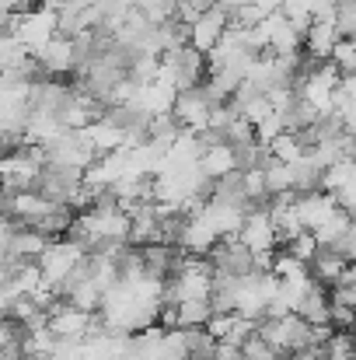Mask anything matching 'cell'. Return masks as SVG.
<instances>
[{"instance_id":"obj_1","label":"cell","mask_w":356,"mask_h":360,"mask_svg":"<svg viewBox=\"0 0 356 360\" xmlns=\"http://www.w3.org/2000/svg\"><path fill=\"white\" fill-rule=\"evenodd\" d=\"M88 259V248L81 245L77 238H63V235H56V238L46 241V248L39 252V259H35V266H39V273H42V283L46 287H60L63 280H67V273L70 269H77L81 262Z\"/></svg>"},{"instance_id":"obj_2","label":"cell","mask_w":356,"mask_h":360,"mask_svg":"<svg viewBox=\"0 0 356 360\" xmlns=\"http://www.w3.org/2000/svg\"><path fill=\"white\" fill-rule=\"evenodd\" d=\"M157 77L171 81L175 91H185V88H196L203 84L206 77V56L199 49H192L189 42L178 46V49H168L157 56Z\"/></svg>"},{"instance_id":"obj_3","label":"cell","mask_w":356,"mask_h":360,"mask_svg":"<svg viewBox=\"0 0 356 360\" xmlns=\"http://www.w3.org/2000/svg\"><path fill=\"white\" fill-rule=\"evenodd\" d=\"M7 28L25 46V53L32 56V53H39L56 35V11H49V7H28V11L7 14Z\"/></svg>"},{"instance_id":"obj_4","label":"cell","mask_w":356,"mask_h":360,"mask_svg":"<svg viewBox=\"0 0 356 360\" xmlns=\"http://www.w3.org/2000/svg\"><path fill=\"white\" fill-rule=\"evenodd\" d=\"M235 238L241 241L251 255H269V252H276L279 235H276V224H272L265 203L244 210V217H241V224H237V231H235Z\"/></svg>"},{"instance_id":"obj_5","label":"cell","mask_w":356,"mask_h":360,"mask_svg":"<svg viewBox=\"0 0 356 360\" xmlns=\"http://www.w3.org/2000/svg\"><path fill=\"white\" fill-rule=\"evenodd\" d=\"M210 109H213V98L203 91V84H196V88H185V91L175 95L171 120L178 122L182 129H189V133H203L206 120H210Z\"/></svg>"},{"instance_id":"obj_6","label":"cell","mask_w":356,"mask_h":360,"mask_svg":"<svg viewBox=\"0 0 356 360\" xmlns=\"http://www.w3.org/2000/svg\"><path fill=\"white\" fill-rule=\"evenodd\" d=\"M32 60L39 63V70H42V77H60V74H74L77 67H81V60H77V42L70 39V35H53L39 53H32Z\"/></svg>"},{"instance_id":"obj_7","label":"cell","mask_w":356,"mask_h":360,"mask_svg":"<svg viewBox=\"0 0 356 360\" xmlns=\"http://www.w3.org/2000/svg\"><path fill=\"white\" fill-rule=\"evenodd\" d=\"M231 25V14L220 7V4H210L192 25H185V42L192 46V49H199L203 56L217 46V39L224 35V28Z\"/></svg>"},{"instance_id":"obj_8","label":"cell","mask_w":356,"mask_h":360,"mask_svg":"<svg viewBox=\"0 0 356 360\" xmlns=\"http://www.w3.org/2000/svg\"><path fill=\"white\" fill-rule=\"evenodd\" d=\"M81 136H84V143L95 150V154H109V150H116L122 147V136H126V129H122V122L105 109L98 120H91L88 126H81Z\"/></svg>"},{"instance_id":"obj_9","label":"cell","mask_w":356,"mask_h":360,"mask_svg":"<svg viewBox=\"0 0 356 360\" xmlns=\"http://www.w3.org/2000/svg\"><path fill=\"white\" fill-rule=\"evenodd\" d=\"M199 172L213 182V179H220V175H228V172H235L237 161H235V147L228 143V140H217V143H206L203 147V154H199Z\"/></svg>"},{"instance_id":"obj_10","label":"cell","mask_w":356,"mask_h":360,"mask_svg":"<svg viewBox=\"0 0 356 360\" xmlns=\"http://www.w3.org/2000/svg\"><path fill=\"white\" fill-rule=\"evenodd\" d=\"M353 182H356L353 158H339V161L325 165V168H322V175H318V189H322V193H336V189L353 186Z\"/></svg>"},{"instance_id":"obj_11","label":"cell","mask_w":356,"mask_h":360,"mask_svg":"<svg viewBox=\"0 0 356 360\" xmlns=\"http://www.w3.org/2000/svg\"><path fill=\"white\" fill-rule=\"evenodd\" d=\"M350 228H353V214H346V210L336 207V210H332V214H329L311 235H315V241H318V248H329L332 241L339 238V235H346Z\"/></svg>"},{"instance_id":"obj_12","label":"cell","mask_w":356,"mask_h":360,"mask_svg":"<svg viewBox=\"0 0 356 360\" xmlns=\"http://www.w3.org/2000/svg\"><path fill=\"white\" fill-rule=\"evenodd\" d=\"M265 154H269L272 161H283V165H290V161H297V158L304 154V140H301L297 133L283 129V133H276V136L265 143Z\"/></svg>"},{"instance_id":"obj_13","label":"cell","mask_w":356,"mask_h":360,"mask_svg":"<svg viewBox=\"0 0 356 360\" xmlns=\"http://www.w3.org/2000/svg\"><path fill=\"white\" fill-rule=\"evenodd\" d=\"M129 4L150 25H161V21H171L175 18V0H129Z\"/></svg>"},{"instance_id":"obj_14","label":"cell","mask_w":356,"mask_h":360,"mask_svg":"<svg viewBox=\"0 0 356 360\" xmlns=\"http://www.w3.org/2000/svg\"><path fill=\"white\" fill-rule=\"evenodd\" d=\"M279 245H283V252H286V255H294V259H297V262H304V266H308V262L315 259V252H318V241H315L311 231H297L294 238H283Z\"/></svg>"},{"instance_id":"obj_15","label":"cell","mask_w":356,"mask_h":360,"mask_svg":"<svg viewBox=\"0 0 356 360\" xmlns=\"http://www.w3.org/2000/svg\"><path fill=\"white\" fill-rule=\"evenodd\" d=\"M329 63L339 74H353L356 70V42L353 39H336V46L329 49Z\"/></svg>"},{"instance_id":"obj_16","label":"cell","mask_w":356,"mask_h":360,"mask_svg":"<svg viewBox=\"0 0 356 360\" xmlns=\"http://www.w3.org/2000/svg\"><path fill=\"white\" fill-rule=\"evenodd\" d=\"M279 357V350H272L258 333H251L244 343H241V360H276Z\"/></svg>"},{"instance_id":"obj_17","label":"cell","mask_w":356,"mask_h":360,"mask_svg":"<svg viewBox=\"0 0 356 360\" xmlns=\"http://www.w3.org/2000/svg\"><path fill=\"white\" fill-rule=\"evenodd\" d=\"M329 248H332L336 255H343L346 262H353V255H356V231H353V228H350L346 235H339V238L332 241Z\"/></svg>"},{"instance_id":"obj_18","label":"cell","mask_w":356,"mask_h":360,"mask_svg":"<svg viewBox=\"0 0 356 360\" xmlns=\"http://www.w3.org/2000/svg\"><path fill=\"white\" fill-rule=\"evenodd\" d=\"M67 0H42V7H49V11H60Z\"/></svg>"}]
</instances>
